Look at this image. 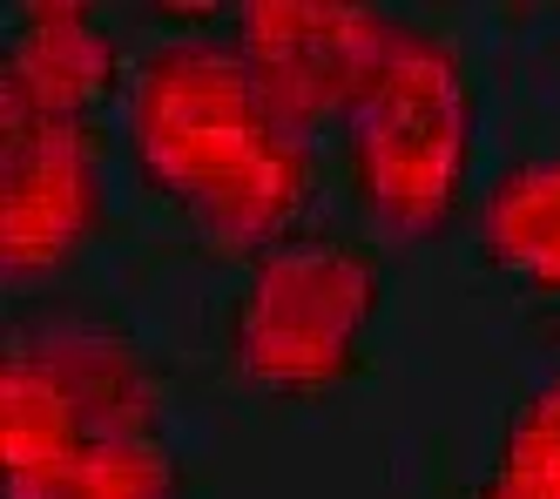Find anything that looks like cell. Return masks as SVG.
Instances as JSON below:
<instances>
[{
  "mask_svg": "<svg viewBox=\"0 0 560 499\" xmlns=\"http://www.w3.org/2000/svg\"><path fill=\"white\" fill-rule=\"evenodd\" d=\"M122 142L142 189L217 243L257 257L298 236L311 202V142L264 108L230 34H176L136 61Z\"/></svg>",
  "mask_w": 560,
  "mask_h": 499,
  "instance_id": "6da1fadb",
  "label": "cell"
},
{
  "mask_svg": "<svg viewBox=\"0 0 560 499\" xmlns=\"http://www.w3.org/2000/svg\"><path fill=\"white\" fill-rule=\"evenodd\" d=\"M338 142L358 210L385 236L398 243L446 236L466 210L472 142H479V102L459 48L419 21H398Z\"/></svg>",
  "mask_w": 560,
  "mask_h": 499,
  "instance_id": "7a4b0ae2",
  "label": "cell"
},
{
  "mask_svg": "<svg viewBox=\"0 0 560 499\" xmlns=\"http://www.w3.org/2000/svg\"><path fill=\"white\" fill-rule=\"evenodd\" d=\"M385 311V270L365 243L298 230L250 257L230 304V364L257 398H325L358 379Z\"/></svg>",
  "mask_w": 560,
  "mask_h": 499,
  "instance_id": "3957f363",
  "label": "cell"
},
{
  "mask_svg": "<svg viewBox=\"0 0 560 499\" xmlns=\"http://www.w3.org/2000/svg\"><path fill=\"white\" fill-rule=\"evenodd\" d=\"M163 426V398L142 351L102 317H34L14 324L0 358V460L8 499L55 479L82 445L108 432Z\"/></svg>",
  "mask_w": 560,
  "mask_h": 499,
  "instance_id": "277c9868",
  "label": "cell"
},
{
  "mask_svg": "<svg viewBox=\"0 0 560 499\" xmlns=\"http://www.w3.org/2000/svg\"><path fill=\"white\" fill-rule=\"evenodd\" d=\"M398 14L378 8H317V0H257L230 21V40L244 55L264 108L284 121L291 136H325L345 129L351 102L385 55Z\"/></svg>",
  "mask_w": 560,
  "mask_h": 499,
  "instance_id": "5b68a950",
  "label": "cell"
},
{
  "mask_svg": "<svg viewBox=\"0 0 560 499\" xmlns=\"http://www.w3.org/2000/svg\"><path fill=\"white\" fill-rule=\"evenodd\" d=\"M108 223L102 136L74 121H0V270L42 283Z\"/></svg>",
  "mask_w": 560,
  "mask_h": 499,
  "instance_id": "8992f818",
  "label": "cell"
},
{
  "mask_svg": "<svg viewBox=\"0 0 560 499\" xmlns=\"http://www.w3.org/2000/svg\"><path fill=\"white\" fill-rule=\"evenodd\" d=\"M122 89V40L95 8L42 0L21 8L8 55H0V121H74L95 129V115Z\"/></svg>",
  "mask_w": 560,
  "mask_h": 499,
  "instance_id": "52a82bcc",
  "label": "cell"
},
{
  "mask_svg": "<svg viewBox=\"0 0 560 499\" xmlns=\"http://www.w3.org/2000/svg\"><path fill=\"white\" fill-rule=\"evenodd\" d=\"M479 257L500 277L560 298V155H520L479 202Z\"/></svg>",
  "mask_w": 560,
  "mask_h": 499,
  "instance_id": "ba28073f",
  "label": "cell"
},
{
  "mask_svg": "<svg viewBox=\"0 0 560 499\" xmlns=\"http://www.w3.org/2000/svg\"><path fill=\"white\" fill-rule=\"evenodd\" d=\"M14 499H183V460L170 445V426L108 432L74 452L55 479H42L34 492H14Z\"/></svg>",
  "mask_w": 560,
  "mask_h": 499,
  "instance_id": "9c48e42d",
  "label": "cell"
},
{
  "mask_svg": "<svg viewBox=\"0 0 560 499\" xmlns=\"http://www.w3.org/2000/svg\"><path fill=\"white\" fill-rule=\"evenodd\" d=\"M487 492H500V499H560V411L547 398H534V392L520 398V411L500 432Z\"/></svg>",
  "mask_w": 560,
  "mask_h": 499,
  "instance_id": "30bf717a",
  "label": "cell"
},
{
  "mask_svg": "<svg viewBox=\"0 0 560 499\" xmlns=\"http://www.w3.org/2000/svg\"><path fill=\"white\" fill-rule=\"evenodd\" d=\"M534 398H547V405H553V411H560V364H553V371H547V379H540V385H534Z\"/></svg>",
  "mask_w": 560,
  "mask_h": 499,
  "instance_id": "8fae6325",
  "label": "cell"
},
{
  "mask_svg": "<svg viewBox=\"0 0 560 499\" xmlns=\"http://www.w3.org/2000/svg\"><path fill=\"white\" fill-rule=\"evenodd\" d=\"M479 499H500V492H487V486H479Z\"/></svg>",
  "mask_w": 560,
  "mask_h": 499,
  "instance_id": "7c38bea8",
  "label": "cell"
}]
</instances>
